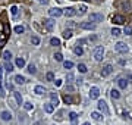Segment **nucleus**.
Returning a JSON list of instances; mask_svg holds the SVG:
<instances>
[{
    "label": "nucleus",
    "instance_id": "nucleus-1",
    "mask_svg": "<svg viewBox=\"0 0 132 125\" xmlns=\"http://www.w3.org/2000/svg\"><path fill=\"white\" fill-rule=\"evenodd\" d=\"M103 56H104V47L103 46H97L96 50H94V59L97 62H100L103 59Z\"/></svg>",
    "mask_w": 132,
    "mask_h": 125
},
{
    "label": "nucleus",
    "instance_id": "nucleus-2",
    "mask_svg": "<svg viewBox=\"0 0 132 125\" xmlns=\"http://www.w3.org/2000/svg\"><path fill=\"white\" fill-rule=\"evenodd\" d=\"M115 50H116V52H119V53H126V52H128V46H126L125 43L119 41V43H116V44H115Z\"/></svg>",
    "mask_w": 132,
    "mask_h": 125
},
{
    "label": "nucleus",
    "instance_id": "nucleus-3",
    "mask_svg": "<svg viewBox=\"0 0 132 125\" xmlns=\"http://www.w3.org/2000/svg\"><path fill=\"white\" fill-rule=\"evenodd\" d=\"M112 72H113V66H112L110 63L104 65V66H103V69H101V75H103V77H107V75H110Z\"/></svg>",
    "mask_w": 132,
    "mask_h": 125
},
{
    "label": "nucleus",
    "instance_id": "nucleus-4",
    "mask_svg": "<svg viewBox=\"0 0 132 125\" xmlns=\"http://www.w3.org/2000/svg\"><path fill=\"white\" fill-rule=\"evenodd\" d=\"M48 13H50V16H51V18H59V16H62V15H63V10L57 9V7H53V9H50V10H48Z\"/></svg>",
    "mask_w": 132,
    "mask_h": 125
},
{
    "label": "nucleus",
    "instance_id": "nucleus-5",
    "mask_svg": "<svg viewBox=\"0 0 132 125\" xmlns=\"http://www.w3.org/2000/svg\"><path fill=\"white\" fill-rule=\"evenodd\" d=\"M112 21H113V24H116V25H122V24L126 22V21H125V16H122V15H115V16L112 18Z\"/></svg>",
    "mask_w": 132,
    "mask_h": 125
},
{
    "label": "nucleus",
    "instance_id": "nucleus-6",
    "mask_svg": "<svg viewBox=\"0 0 132 125\" xmlns=\"http://www.w3.org/2000/svg\"><path fill=\"white\" fill-rule=\"evenodd\" d=\"M101 21H103L101 13H91L90 15V22H101Z\"/></svg>",
    "mask_w": 132,
    "mask_h": 125
},
{
    "label": "nucleus",
    "instance_id": "nucleus-7",
    "mask_svg": "<svg viewBox=\"0 0 132 125\" xmlns=\"http://www.w3.org/2000/svg\"><path fill=\"white\" fill-rule=\"evenodd\" d=\"M97 106H98V111H101V112H104V113H109V108H107V103H106L104 100H98Z\"/></svg>",
    "mask_w": 132,
    "mask_h": 125
},
{
    "label": "nucleus",
    "instance_id": "nucleus-8",
    "mask_svg": "<svg viewBox=\"0 0 132 125\" xmlns=\"http://www.w3.org/2000/svg\"><path fill=\"white\" fill-rule=\"evenodd\" d=\"M90 97H91V99H98V97H100V90H98L97 87H91V90H90Z\"/></svg>",
    "mask_w": 132,
    "mask_h": 125
},
{
    "label": "nucleus",
    "instance_id": "nucleus-9",
    "mask_svg": "<svg viewBox=\"0 0 132 125\" xmlns=\"http://www.w3.org/2000/svg\"><path fill=\"white\" fill-rule=\"evenodd\" d=\"M44 28L47 29V31H51L53 29V27H54V22H53V19H44Z\"/></svg>",
    "mask_w": 132,
    "mask_h": 125
},
{
    "label": "nucleus",
    "instance_id": "nucleus-10",
    "mask_svg": "<svg viewBox=\"0 0 132 125\" xmlns=\"http://www.w3.org/2000/svg\"><path fill=\"white\" fill-rule=\"evenodd\" d=\"M79 27H81L82 29H90V31H91V29H96V25L91 24V22H81Z\"/></svg>",
    "mask_w": 132,
    "mask_h": 125
},
{
    "label": "nucleus",
    "instance_id": "nucleus-11",
    "mask_svg": "<svg viewBox=\"0 0 132 125\" xmlns=\"http://www.w3.org/2000/svg\"><path fill=\"white\" fill-rule=\"evenodd\" d=\"M75 13H76V10H75L73 7H68V9L63 10V15H65V16H73Z\"/></svg>",
    "mask_w": 132,
    "mask_h": 125
},
{
    "label": "nucleus",
    "instance_id": "nucleus-12",
    "mask_svg": "<svg viewBox=\"0 0 132 125\" xmlns=\"http://www.w3.org/2000/svg\"><path fill=\"white\" fill-rule=\"evenodd\" d=\"M0 116H1V119H3V121H10V119H12V113H10V112H7V111H3Z\"/></svg>",
    "mask_w": 132,
    "mask_h": 125
},
{
    "label": "nucleus",
    "instance_id": "nucleus-13",
    "mask_svg": "<svg viewBox=\"0 0 132 125\" xmlns=\"http://www.w3.org/2000/svg\"><path fill=\"white\" fill-rule=\"evenodd\" d=\"M44 111H46L47 113H53V112H54V105H51V103H46V105H44Z\"/></svg>",
    "mask_w": 132,
    "mask_h": 125
},
{
    "label": "nucleus",
    "instance_id": "nucleus-14",
    "mask_svg": "<svg viewBox=\"0 0 132 125\" xmlns=\"http://www.w3.org/2000/svg\"><path fill=\"white\" fill-rule=\"evenodd\" d=\"M34 93H35V94H44V93H46V88H44L43 85H37V87L34 88Z\"/></svg>",
    "mask_w": 132,
    "mask_h": 125
},
{
    "label": "nucleus",
    "instance_id": "nucleus-15",
    "mask_svg": "<svg viewBox=\"0 0 132 125\" xmlns=\"http://www.w3.org/2000/svg\"><path fill=\"white\" fill-rule=\"evenodd\" d=\"M3 69L4 68H0V94L1 96H4V93H3Z\"/></svg>",
    "mask_w": 132,
    "mask_h": 125
},
{
    "label": "nucleus",
    "instance_id": "nucleus-16",
    "mask_svg": "<svg viewBox=\"0 0 132 125\" xmlns=\"http://www.w3.org/2000/svg\"><path fill=\"white\" fill-rule=\"evenodd\" d=\"M15 63H16L18 68H24V66H25V59H24V57H18Z\"/></svg>",
    "mask_w": 132,
    "mask_h": 125
},
{
    "label": "nucleus",
    "instance_id": "nucleus-17",
    "mask_svg": "<svg viewBox=\"0 0 132 125\" xmlns=\"http://www.w3.org/2000/svg\"><path fill=\"white\" fill-rule=\"evenodd\" d=\"M110 96H112V99L118 100V99L120 97V93H119V90H115V88H113V90L110 91Z\"/></svg>",
    "mask_w": 132,
    "mask_h": 125
},
{
    "label": "nucleus",
    "instance_id": "nucleus-18",
    "mask_svg": "<svg viewBox=\"0 0 132 125\" xmlns=\"http://www.w3.org/2000/svg\"><path fill=\"white\" fill-rule=\"evenodd\" d=\"M118 84H119V88H122V90H123V88H126V84H128V83H126V80H125V78H120V80L118 81Z\"/></svg>",
    "mask_w": 132,
    "mask_h": 125
},
{
    "label": "nucleus",
    "instance_id": "nucleus-19",
    "mask_svg": "<svg viewBox=\"0 0 132 125\" xmlns=\"http://www.w3.org/2000/svg\"><path fill=\"white\" fill-rule=\"evenodd\" d=\"M63 102H65L66 105H72V103H73V99H72L71 96H68V94H65V96H63Z\"/></svg>",
    "mask_w": 132,
    "mask_h": 125
},
{
    "label": "nucleus",
    "instance_id": "nucleus-20",
    "mask_svg": "<svg viewBox=\"0 0 132 125\" xmlns=\"http://www.w3.org/2000/svg\"><path fill=\"white\" fill-rule=\"evenodd\" d=\"M76 118H78V115H76L75 112H71V113H69V119L72 121L73 125H76Z\"/></svg>",
    "mask_w": 132,
    "mask_h": 125
},
{
    "label": "nucleus",
    "instance_id": "nucleus-21",
    "mask_svg": "<svg viewBox=\"0 0 132 125\" xmlns=\"http://www.w3.org/2000/svg\"><path fill=\"white\" fill-rule=\"evenodd\" d=\"M15 83H16V84H24V83H25V78H24L22 75H16V77H15Z\"/></svg>",
    "mask_w": 132,
    "mask_h": 125
},
{
    "label": "nucleus",
    "instance_id": "nucleus-22",
    "mask_svg": "<svg viewBox=\"0 0 132 125\" xmlns=\"http://www.w3.org/2000/svg\"><path fill=\"white\" fill-rule=\"evenodd\" d=\"M13 96H15V99H16L18 105H22V96H21L18 91H13Z\"/></svg>",
    "mask_w": 132,
    "mask_h": 125
},
{
    "label": "nucleus",
    "instance_id": "nucleus-23",
    "mask_svg": "<svg viewBox=\"0 0 132 125\" xmlns=\"http://www.w3.org/2000/svg\"><path fill=\"white\" fill-rule=\"evenodd\" d=\"M50 99H51V105H57L59 99H57V96H56L54 93H50Z\"/></svg>",
    "mask_w": 132,
    "mask_h": 125
},
{
    "label": "nucleus",
    "instance_id": "nucleus-24",
    "mask_svg": "<svg viewBox=\"0 0 132 125\" xmlns=\"http://www.w3.org/2000/svg\"><path fill=\"white\" fill-rule=\"evenodd\" d=\"M24 31H25V28H24L22 25H16V27H15V32H16V34H22Z\"/></svg>",
    "mask_w": 132,
    "mask_h": 125
},
{
    "label": "nucleus",
    "instance_id": "nucleus-25",
    "mask_svg": "<svg viewBox=\"0 0 132 125\" xmlns=\"http://www.w3.org/2000/svg\"><path fill=\"white\" fill-rule=\"evenodd\" d=\"M50 44H51V46H60V40L56 38V37H53V38L50 40Z\"/></svg>",
    "mask_w": 132,
    "mask_h": 125
},
{
    "label": "nucleus",
    "instance_id": "nucleus-26",
    "mask_svg": "<svg viewBox=\"0 0 132 125\" xmlns=\"http://www.w3.org/2000/svg\"><path fill=\"white\" fill-rule=\"evenodd\" d=\"M73 52H75V55H76V56H81V55L84 53V50H82V47H79V46H76V47L73 49Z\"/></svg>",
    "mask_w": 132,
    "mask_h": 125
},
{
    "label": "nucleus",
    "instance_id": "nucleus-27",
    "mask_svg": "<svg viewBox=\"0 0 132 125\" xmlns=\"http://www.w3.org/2000/svg\"><path fill=\"white\" fill-rule=\"evenodd\" d=\"M4 69H6L7 72H12V71H13V65H12L10 62H6V63H4Z\"/></svg>",
    "mask_w": 132,
    "mask_h": 125
},
{
    "label": "nucleus",
    "instance_id": "nucleus-28",
    "mask_svg": "<svg viewBox=\"0 0 132 125\" xmlns=\"http://www.w3.org/2000/svg\"><path fill=\"white\" fill-rule=\"evenodd\" d=\"M91 118H93L94 121H100V119H101V115H100L98 112H93V113H91Z\"/></svg>",
    "mask_w": 132,
    "mask_h": 125
},
{
    "label": "nucleus",
    "instance_id": "nucleus-29",
    "mask_svg": "<svg viewBox=\"0 0 132 125\" xmlns=\"http://www.w3.org/2000/svg\"><path fill=\"white\" fill-rule=\"evenodd\" d=\"M63 66H65V69H71V68H73V63L71 60H66V62H63Z\"/></svg>",
    "mask_w": 132,
    "mask_h": 125
},
{
    "label": "nucleus",
    "instance_id": "nucleus-30",
    "mask_svg": "<svg viewBox=\"0 0 132 125\" xmlns=\"http://www.w3.org/2000/svg\"><path fill=\"white\" fill-rule=\"evenodd\" d=\"M72 34H73V32H72L71 29H66V31L63 32V37H65V38L68 40V38H71V37H72Z\"/></svg>",
    "mask_w": 132,
    "mask_h": 125
},
{
    "label": "nucleus",
    "instance_id": "nucleus-31",
    "mask_svg": "<svg viewBox=\"0 0 132 125\" xmlns=\"http://www.w3.org/2000/svg\"><path fill=\"white\" fill-rule=\"evenodd\" d=\"M31 43H32L34 46H38V44H40V38H38L37 35H34V37L31 38Z\"/></svg>",
    "mask_w": 132,
    "mask_h": 125
},
{
    "label": "nucleus",
    "instance_id": "nucleus-32",
    "mask_svg": "<svg viewBox=\"0 0 132 125\" xmlns=\"http://www.w3.org/2000/svg\"><path fill=\"white\" fill-rule=\"evenodd\" d=\"M3 57H4V59H6V60L9 62V60H10V57H12V53H10L9 50H6V52L3 53Z\"/></svg>",
    "mask_w": 132,
    "mask_h": 125
},
{
    "label": "nucleus",
    "instance_id": "nucleus-33",
    "mask_svg": "<svg viewBox=\"0 0 132 125\" xmlns=\"http://www.w3.org/2000/svg\"><path fill=\"white\" fill-rule=\"evenodd\" d=\"M78 69H79V72H82V74L87 72V66H85L84 63H79V65H78Z\"/></svg>",
    "mask_w": 132,
    "mask_h": 125
},
{
    "label": "nucleus",
    "instance_id": "nucleus-34",
    "mask_svg": "<svg viewBox=\"0 0 132 125\" xmlns=\"http://www.w3.org/2000/svg\"><path fill=\"white\" fill-rule=\"evenodd\" d=\"M46 78H47V81H54V74L53 72H47Z\"/></svg>",
    "mask_w": 132,
    "mask_h": 125
},
{
    "label": "nucleus",
    "instance_id": "nucleus-35",
    "mask_svg": "<svg viewBox=\"0 0 132 125\" xmlns=\"http://www.w3.org/2000/svg\"><path fill=\"white\" fill-rule=\"evenodd\" d=\"M54 59H56L57 62H62V60H63V55H62V53H56V55H54Z\"/></svg>",
    "mask_w": 132,
    "mask_h": 125
},
{
    "label": "nucleus",
    "instance_id": "nucleus-36",
    "mask_svg": "<svg viewBox=\"0 0 132 125\" xmlns=\"http://www.w3.org/2000/svg\"><path fill=\"white\" fill-rule=\"evenodd\" d=\"M10 13H12L13 16H16V15H18V7H16V6H12V7H10Z\"/></svg>",
    "mask_w": 132,
    "mask_h": 125
},
{
    "label": "nucleus",
    "instance_id": "nucleus-37",
    "mask_svg": "<svg viewBox=\"0 0 132 125\" xmlns=\"http://www.w3.org/2000/svg\"><path fill=\"white\" fill-rule=\"evenodd\" d=\"M112 34H113L115 37H118V35H120V29H119V28H113V29H112Z\"/></svg>",
    "mask_w": 132,
    "mask_h": 125
},
{
    "label": "nucleus",
    "instance_id": "nucleus-38",
    "mask_svg": "<svg viewBox=\"0 0 132 125\" xmlns=\"http://www.w3.org/2000/svg\"><path fill=\"white\" fill-rule=\"evenodd\" d=\"M26 71H28V72H29V74H35V71H37V69H35V66H34V65H29V66H28V69H26Z\"/></svg>",
    "mask_w": 132,
    "mask_h": 125
},
{
    "label": "nucleus",
    "instance_id": "nucleus-39",
    "mask_svg": "<svg viewBox=\"0 0 132 125\" xmlns=\"http://www.w3.org/2000/svg\"><path fill=\"white\" fill-rule=\"evenodd\" d=\"M24 108H25V111H31L32 109V103L26 102V103H24Z\"/></svg>",
    "mask_w": 132,
    "mask_h": 125
},
{
    "label": "nucleus",
    "instance_id": "nucleus-40",
    "mask_svg": "<svg viewBox=\"0 0 132 125\" xmlns=\"http://www.w3.org/2000/svg\"><path fill=\"white\" fill-rule=\"evenodd\" d=\"M123 32H125L126 35H131V34H132V28H131V27H125V29H123Z\"/></svg>",
    "mask_w": 132,
    "mask_h": 125
},
{
    "label": "nucleus",
    "instance_id": "nucleus-41",
    "mask_svg": "<svg viewBox=\"0 0 132 125\" xmlns=\"http://www.w3.org/2000/svg\"><path fill=\"white\" fill-rule=\"evenodd\" d=\"M85 12H87V7H85V6H81V7H79V13L82 15V13H85Z\"/></svg>",
    "mask_w": 132,
    "mask_h": 125
},
{
    "label": "nucleus",
    "instance_id": "nucleus-42",
    "mask_svg": "<svg viewBox=\"0 0 132 125\" xmlns=\"http://www.w3.org/2000/svg\"><path fill=\"white\" fill-rule=\"evenodd\" d=\"M66 80H68V83H71V81L73 80V74H68V77H66Z\"/></svg>",
    "mask_w": 132,
    "mask_h": 125
},
{
    "label": "nucleus",
    "instance_id": "nucleus-43",
    "mask_svg": "<svg viewBox=\"0 0 132 125\" xmlns=\"http://www.w3.org/2000/svg\"><path fill=\"white\" fill-rule=\"evenodd\" d=\"M54 84H56V87H60V85H62V80H56Z\"/></svg>",
    "mask_w": 132,
    "mask_h": 125
},
{
    "label": "nucleus",
    "instance_id": "nucleus-44",
    "mask_svg": "<svg viewBox=\"0 0 132 125\" xmlns=\"http://www.w3.org/2000/svg\"><path fill=\"white\" fill-rule=\"evenodd\" d=\"M73 90H75V87H73V85H68V88H66V91H71V93H72Z\"/></svg>",
    "mask_w": 132,
    "mask_h": 125
},
{
    "label": "nucleus",
    "instance_id": "nucleus-45",
    "mask_svg": "<svg viewBox=\"0 0 132 125\" xmlns=\"http://www.w3.org/2000/svg\"><path fill=\"white\" fill-rule=\"evenodd\" d=\"M82 125H90V124H88V122H85V124H82Z\"/></svg>",
    "mask_w": 132,
    "mask_h": 125
},
{
    "label": "nucleus",
    "instance_id": "nucleus-46",
    "mask_svg": "<svg viewBox=\"0 0 132 125\" xmlns=\"http://www.w3.org/2000/svg\"><path fill=\"white\" fill-rule=\"evenodd\" d=\"M85 1H91V0H85Z\"/></svg>",
    "mask_w": 132,
    "mask_h": 125
}]
</instances>
